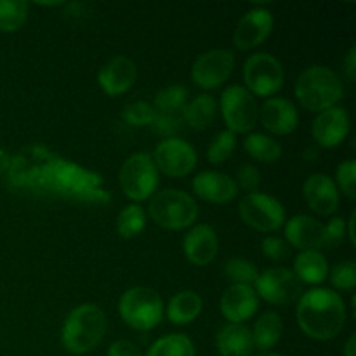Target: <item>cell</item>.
Segmentation results:
<instances>
[{
  "label": "cell",
  "mask_w": 356,
  "mask_h": 356,
  "mask_svg": "<svg viewBox=\"0 0 356 356\" xmlns=\"http://www.w3.org/2000/svg\"><path fill=\"white\" fill-rule=\"evenodd\" d=\"M218 235L209 225H197L186 233L183 250L186 259L195 266H207L218 256Z\"/></svg>",
  "instance_id": "19"
},
{
  "label": "cell",
  "mask_w": 356,
  "mask_h": 356,
  "mask_svg": "<svg viewBox=\"0 0 356 356\" xmlns=\"http://www.w3.org/2000/svg\"><path fill=\"white\" fill-rule=\"evenodd\" d=\"M148 212L153 222L174 232L190 228L198 218V207L193 197L174 188L156 191L149 200Z\"/></svg>",
  "instance_id": "4"
},
{
  "label": "cell",
  "mask_w": 356,
  "mask_h": 356,
  "mask_svg": "<svg viewBox=\"0 0 356 356\" xmlns=\"http://www.w3.org/2000/svg\"><path fill=\"white\" fill-rule=\"evenodd\" d=\"M259 120L266 131L277 136H287L298 129V108L284 97H270L259 111Z\"/></svg>",
  "instance_id": "16"
},
{
  "label": "cell",
  "mask_w": 356,
  "mask_h": 356,
  "mask_svg": "<svg viewBox=\"0 0 356 356\" xmlns=\"http://www.w3.org/2000/svg\"><path fill=\"white\" fill-rule=\"evenodd\" d=\"M155 108L145 101H136L122 110V120L132 127H145L155 122Z\"/></svg>",
  "instance_id": "34"
},
{
  "label": "cell",
  "mask_w": 356,
  "mask_h": 356,
  "mask_svg": "<svg viewBox=\"0 0 356 356\" xmlns=\"http://www.w3.org/2000/svg\"><path fill=\"white\" fill-rule=\"evenodd\" d=\"M336 181H337V190L343 191L348 198L356 197V162L355 160H344L343 163H339L336 172Z\"/></svg>",
  "instance_id": "36"
},
{
  "label": "cell",
  "mask_w": 356,
  "mask_h": 356,
  "mask_svg": "<svg viewBox=\"0 0 356 356\" xmlns=\"http://www.w3.org/2000/svg\"><path fill=\"white\" fill-rule=\"evenodd\" d=\"M250 332H252L254 346L268 351L277 346V343L280 341L282 334H284V322L277 313H264L259 316V320L254 325V330H250Z\"/></svg>",
  "instance_id": "26"
},
{
  "label": "cell",
  "mask_w": 356,
  "mask_h": 356,
  "mask_svg": "<svg viewBox=\"0 0 356 356\" xmlns=\"http://www.w3.org/2000/svg\"><path fill=\"white\" fill-rule=\"evenodd\" d=\"M188 101V90L183 86H169L156 92L155 96V113L172 117V115H183L184 106Z\"/></svg>",
  "instance_id": "28"
},
{
  "label": "cell",
  "mask_w": 356,
  "mask_h": 356,
  "mask_svg": "<svg viewBox=\"0 0 356 356\" xmlns=\"http://www.w3.org/2000/svg\"><path fill=\"white\" fill-rule=\"evenodd\" d=\"M350 132V115L343 106H332L320 111L313 120L312 134L323 148H336Z\"/></svg>",
  "instance_id": "14"
},
{
  "label": "cell",
  "mask_w": 356,
  "mask_h": 356,
  "mask_svg": "<svg viewBox=\"0 0 356 356\" xmlns=\"http://www.w3.org/2000/svg\"><path fill=\"white\" fill-rule=\"evenodd\" d=\"M236 186L242 188V190H247L250 191V193H254V191L259 188L261 184V174L259 170L256 169L254 165H242L238 169V174H236Z\"/></svg>",
  "instance_id": "39"
},
{
  "label": "cell",
  "mask_w": 356,
  "mask_h": 356,
  "mask_svg": "<svg viewBox=\"0 0 356 356\" xmlns=\"http://www.w3.org/2000/svg\"><path fill=\"white\" fill-rule=\"evenodd\" d=\"M346 236V221L343 218H332L323 226V249H337Z\"/></svg>",
  "instance_id": "37"
},
{
  "label": "cell",
  "mask_w": 356,
  "mask_h": 356,
  "mask_svg": "<svg viewBox=\"0 0 356 356\" xmlns=\"http://www.w3.org/2000/svg\"><path fill=\"white\" fill-rule=\"evenodd\" d=\"M355 351H356V336H353L348 339L346 346H344V356H355Z\"/></svg>",
  "instance_id": "42"
},
{
  "label": "cell",
  "mask_w": 356,
  "mask_h": 356,
  "mask_svg": "<svg viewBox=\"0 0 356 356\" xmlns=\"http://www.w3.org/2000/svg\"><path fill=\"white\" fill-rule=\"evenodd\" d=\"M254 291L270 305L287 306L301 298L302 284L296 277L294 271L287 268H271L257 277Z\"/></svg>",
  "instance_id": "10"
},
{
  "label": "cell",
  "mask_w": 356,
  "mask_h": 356,
  "mask_svg": "<svg viewBox=\"0 0 356 356\" xmlns=\"http://www.w3.org/2000/svg\"><path fill=\"white\" fill-rule=\"evenodd\" d=\"M146 226V212L139 204H131L122 209L117 218V233L124 240L136 238Z\"/></svg>",
  "instance_id": "29"
},
{
  "label": "cell",
  "mask_w": 356,
  "mask_h": 356,
  "mask_svg": "<svg viewBox=\"0 0 356 356\" xmlns=\"http://www.w3.org/2000/svg\"><path fill=\"white\" fill-rule=\"evenodd\" d=\"M302 193L309 209L320 216L334 214L339 207V190L336 181L325 174H312L306 179Z\"/></svg>",
  "instance_id": "17"
},
{
  "label": "cell",
  "mask_w": 356,
  "mask_h": 356,
  "mask_svg": "<svg viewBox=\"0 0 356 356\" xmlns=\"http://www.w3.org/2000/svg\"><path fill=\"white\" fill-rule=\"evenodd\" d=\"M118 183L129 200L139 204L153 197L159 186V170L148 153H136L129 156L120 167Z\"/></svg>",
  "instance_id": "6"
},
{
  "label": "cell",
  "mask_w": 356,
  "mask_h": 356,
  "mask_svg": "<svg viewBox=\"0 0 356 356\" xmlns=\"http://www.w3.org/2000/svg\"><path fill=\"white\" fill-rule=\"evenodd\" d=\"M122 320L134 330H152L163 316V301L149 287H132L122 294L118 302Z\"/></svg>",
  "instance_id": "5"
},
{
  "label": "cell",
  "mask_w": 356,
  "mask_h": 356,
  "mask_svg": "<svg viewBox=\"0 0 356 356\" xmlns=\"http://www.w3.org/2000/svg\"><path fill=\"white\" fill-rule=\"evenodd\" d=\"M261 249H263V254L268 259L277 261V263L289 257L287 243H285V240L278 238V236H266L261 243Z\"/></svg>",
  "instance_id": "38"
},
{
  "label": "cell",
  "mask_w": 356,
  "mask_h": 356,
  "mask_svg": "<svg viewBox=\"0 0 356 356\" xmlns=\"http://www.w3.org/2000/svg\"><path fill=\"white\" fill-rule=\"evenodd\" d=\"M243 80L247 90L259 97H270L282 89L284 68L275 56L268 52H256L249 56L243 65Z\"/></svg>",
  "instance_id": "8"
},
{
  "label": "cell",
  "mask_w": 356,
  "mask_h": 356,
  "mask_svg": "<svg viewBox=\"0 0 356 356\" xmlns=\"http://www.w3.org/2000/svg\"><path fill=\"white\" fill-rule=\"evenodd\" d=\"M256 356H282V355H278V353H270V351H264V353H259V355H256Z\"/></svg>",
  "instance_id": "44"
},
{
  "label": "cell",
  "mask_w": 356,
  "mask_h": 356,
  "mask_svg": "<svg viewBox=\"0 0 356 356\" xmlns=\"http://www.w3.org/2000/svg\"><path fill=\"white\" fill-rule=\"evenodd\" d=\"M193 191L198 198L211 204H228L238 195V186L226 174L204 170L193 179Z\"/></svg>",
  "instance_id": "20"
},
{
  "label": "cell",
  "mask_w": 356,
  "mask_h": 356,
  "mask_svg": "<svg viewBox=\"0 0 356 356\" xmlns=\"http://www.w3.org/2000/svg\"><path fill=\"white\" fill-rule=\"evenodd\" d=\"M294 275L301 284L320 285L329 277V264L318 250H302L296 256Z\"/></svg>",
  "instance_id": "23"
},
{
  "label": "cell",
  "mask_w": 356,
  "mask_h": 356,
  "mask_svg": "<svg viewBox=\"0 0 356 356\" xmlns=\"http://www.w3.org/2000/svg\"><path fill=\"white\" fill-rule=\"evenodd\" d=\"M294 92L302 108L320 113L339 103L343 97V83L332 70L315 65L298 76Z\"/></svg>",
  "instance_id": "3"
},
{
  "label": "cell",
  "mask_w": 356,
  "mask_h": 356,
  "mask_svg": "<svg viewBox=\"0 0 356 356\" xmlns=\"http://www.w3.org/2000/svg\"><path fill=\"white\" fill-rule=\"evenodd\" d=\"M136 79H138V68H136L134 61L125 56H117V58L110 59L101 66L99 73H97V83H99L101 90L111 97L127 92L134 86Z\"/></svg>",
  "instance_id": "15"
},
{
  "label": "cell",
  "mask_w": 356,
  "mask_h": 356,
  "mask_svg": "<svg viewBox=\"0 0 356 356\" xmlns=\"http://www.w3.org/2000/svg\"><path fill=\"white\" fill-rule=\"evenodd\" d=\"M238 212L247 226L263 233L277 232L285 222L284 205L271 195L259 193V191H254L242 198Z\"/></svg>",
  "instance_id": "9"
},
{
  "label": "cell",
  "mask_w": 356,
  "mask_h": 356,
  "mask_svg": "<svg viewBox=\"0 0 356 356\" xmlns=\"http://www.w3.org/2000/svg\"><path fill=\"white\" fill-rule=\"evenodd\" d=\"M225 273L235 284L250 285V287H252V284H256L257 277H259L256 266L250 261L242 259V257H233V259H229L225 266Z\"/></svg>",
  "instance_id": "33"
},
{
  "label": "cell",
  "mask_w": 356,
  "mask_h": 356,
  "mask_svg": "<svg viewBox=\"0 0 356 356\" xmlns=\"http://www.w3.org/2000/svg\"><path fill=\"white\" fill-rule=\"evenodd\" d=\"M302 332L316 341L334 339L346 323V305L330 289H312L302 292L296 309Z\"/></svg>",
  "instance_id": "1"
},
{
  "label": "cell",
  "mask_w": 356,
  "mask_h": 356,
  "mask_svg": "<svg viewBox=\"0 0 356 356\" xmlns=\"http://www.w3.org/2000/svg\"><path fill=\"white\" fill-rule=\"evenodd\" d=\"M216 111H218V103L211 94H200L193 97L190 103H186L183 110V120L190 125L191 129L204 131L211 127L212 122L216 120Z\"/></svg>",
  "instance_id": "25"
},
{
  "label": "cell",
  "mask_w": 356,
  "mask_h": 356,
  "mask_svg": "<svg viewBox=\"0 0 356 356\" xmlns=\"http://www.w3.org/2000/svg\"><path fill=\"white\" fill-rule=\"evenodd\" d=\"M273 30V14L266 7H254L247 10L238 21L233 33V42H235L238 51H250L263 44L270 37Z\"/></svg>",
  "instance_id": "13"
},
{
  "label": "cell",
  "mask_w": 356,
  "mask_h": 356,
  "mask_svg": "<svg viewBox=\"0 0 356 356\" xmlns=\"http://www.w3.org/2000/svg\"><path fill=\"white\" fill-rule=\"evenodd\" d=\"M28 16V3L19 0H0V31L13 33L24 24Z\"/></svg>",
  "instance_id": "31"
},
{
  "label": "cell",
  "mask_w": 356,
  "mask_h": 356,
  "mask_svg": "<svg viewBox=\"0 0 356 356\" xmlns=\"http://www.w3.org/2000/svg\"><path fill=\"white\" fill-rule=\"evenodd\" d=\"M106 356H143L139 348L127 339H118L108 348Z\"/></svg>",
  "instance_id": "40"
},
{
  "label": "cell",
  "mask_w": 356,
  "mask_h": 356,
  "mask_svg": "<svg viewBox=\"0 0 356 356\" xmlns=\"http://www.w3.org/2000/svg\"><path fill=\"white\" fill-rule=\"evenodd\" d=\"M106 332V316L96 305H80L66 316L61 330V344L73 355L92 351Z\"/></svg>",
  "instance_id": "2"
},
{
  "label": "cell",
  "mask_w": 356,
  "mask_h": 356,
  "mask_svg": "<svg viewBox=\"0 0 356 356\" xmlns=\"http://www.w3.org/2000/svg\"><path fill=\"white\" fill-rule=\"evenodd\" d=\"M257 294L250 285L233 284L221 298V313L229 323H242L252 318L257 312Z\"/></svg>",
  "instance_id": "18"
},
{
  "label": "cell",
  "mask_w": 356,
  "mask_h": 356,
  "mask_svg": "<svg viewBox=\"0 0 356 356\" xmlns=\"http://www.w3.org/2000/svg\"><path fill=\"white\" fill-rule=\"evenodd\" d=\"M235 68V54L228 49H212L197 58L191 68V80L205 90L218 89L232 76Z\"/></svg>",
  "instance_id": "11"
},
{
  "label": "cell",
  "mask_w": 356,
  "mask_h": 356,
  "mask_svg": "<svg viewBox=\"0 0 356 356\" xmlns=\"http://www.w3.org/2000/svg\"><path fill=\"white\" fill-rule=\"evenodd\" d=\"M285 240L301 250L323 249V225L312 216L298 214L285 225Z\"/></svg>",
  "instance_id": "21"
},
{
  "label": "cell",
  "mask_w": 356,
  "mask_h": 356,
  "mask_svg": "<svg viewBox=\"0 0 356 356\" xmlns=\"http://www.w3.org/2000/svg\"><path fill=\"white\" fill-rule=\"evenodd\" d=\"M202 313V299L197 292L183 291L174 296L167 305V318L176 325H186Z\"/></svg>",
  "instance_id": "24"
},
{
  "label": "cell",
  "mask_w": 356,
  "mask_h": 356,
  "mask_svg": "<svg viewBox=\"0 0 356 356\" xmlns=\"http://www.w3.org/2000/svg\"><path fill=\"white\" fill-rule=\"evenodd\" d=\"M355 218H356V214H355V212H351V218H350V221H348V225H350V233H348V235H350L351 243L356 242V238H355Z\"/></svg>",
  "instance_id": "43"
},
{
  "label": "cell",
  "mask_w": 356,
  "mask_h": 356,
  "mask_svg": "<svg viewBox=\"0 0 356 356\" xmlns=\"http://www.w3.org/2000/svg\"><path fill=\"white\" fill-rule=\"evenodd\" d=\"M218 350L222 356H250L254 350L252 332L243 323H229L218 334Z\"/></svg>",
  "instance_id": "22"
},
{
  "label": "cell",
  "mask_w": 356,
  "mask_h": 356,
  "mask_svg": "<svg viewBox=\"0 0 356 356\" xmlns=\"http://www.w3.org/2000/svg\"><path fill=\"white\" fill-rule=\"evenodd\" d=\"M146 356H195V346L190 337L170 334L152 344Z\"/></svg>",
  "instance_id": "30"
},
{
  "label": "cell",
  "mask_w": 356,
  "mask_h": 356,
  "mask_svg": "<svg viewBox=\"0 0 356 356\" xmlns=\"http://www.w3.org/2000/svg\"><path fill=\"white\" fill-rule=\"evenodd\" d=\"M243 148L254 160L263 163H273L280 160L282 156L280 143L275 141L270 136L261 134V132L247 136L245 141H243Z\"/></svg>",
  "instance_id": "27"
},
{
  "label": "cell",
  "mask_w": 356,
  "mask_h": 356,
  "mask_svg": "<svg viewBox=\"0 0 356 356\" xmlns=\"http://www.w3.org/2000/svg\"><path fill=\"white\" fill-rule=\"evenodd\" d=\"M236 148V138L233 132L229 131H221L212 138L211 145L207 149V160L214 165L218 163H225L226 160H229V156L233 155Z\"/></svg>",
  "instance_id": "32"
},
{
  "label": "cell",
  "mask_w": 356,
  "mask_h": 356,
  "mask_svg": "<svg viewBox=\"0 0 356 356\" xmlns=\"http://www.w3.org/2000/svg\"><path fill=\"white\" fill-rule=\"evenodd\" d=\"M344 68H346L348 79L353 82L356 79V47H351L350 52L346 54V59H344Z\"/></svg>",
  "instance_id": "41"
},
{
  "label": "cell",
  "mask_w": 356,
  "mask_h": 356,
  "mask_svg": "<svg viewBox=\"0 0 356 356\" xmlns=\"http://www.w3.org/2000/svg\"><path fill=\"white\" fill-rule=\"evenodd\" d=\"M156 170L169 177H184L197 167V152L179 138H167L156 145L153 153Z\"/></svg>",
  "instance_id": "12"
},
{
  "label": "cell",
  "mask_w": 356,
  "mask_h": 356,
  "mask_svg": "<svg viewBox=\"0 0 356 356\" xmlns=\"http://www.w3.org/2000/svg\"><path fill=\"white\" fill-rule=\"evenodd\" d=\"M221 113L228 131L233 134H245L256 127L259 120V108L252 94L242 86H229L221 94Z\"/></svg>",
  "instance_id": "7"
},
{
  "label": "cell",
  "mask_w": 356,
  "mask_h": 356,
  "mask_svg": "<svg viewBox=\"0 0 356 356\" xmlns=\"http://www.w3.org/2000/svg\"><path fill=\"white\" fill-rule=\"evenodd\" d=\"M330 282L339 291H353L356 285V264L355 261L337 263L330 271Z\"/></svg>",
  "instance_id": "35"
}]
</instances>
